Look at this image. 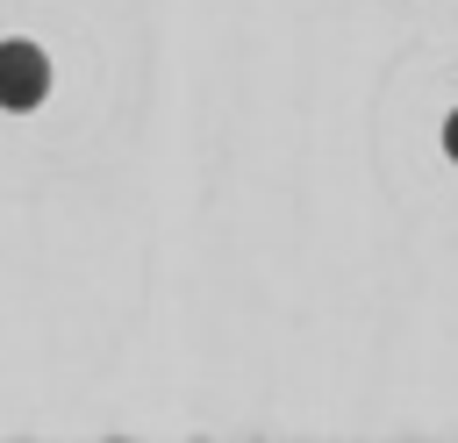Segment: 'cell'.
<instances>
[{"instance_id":"cell-1","label":"cell","mask_w":458,"mask_h":443,"mask_svg":"<svg viewBox=\"0 0 458 443\" xmlns=\"http://www.w3.org/2000/svg\"><path fill=\"white\" fill-rule=\"evenodd\" d=\"M36 93H43V71H36V57H0V100H14V107H36Z\"/></svg>"},{"instance_id":"cell-2","label":"cell","mask_w":458,"mask_h":443,"mask_svg":"<svg viewBox=\"0 0 458 443\" xmlns=\"http://www.w3.org/2000/svg\"><path fill=\"white\" fill-rule=\"evenodd\" d=\"M451 150H458V129H451Z\"/></svg>"}]
</instances>
